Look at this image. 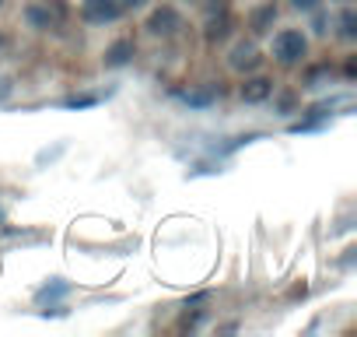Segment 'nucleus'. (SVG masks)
Returning a JSON list of instances; mask_svg holds the SVG:
<instances>
[{
    "mask_svg": "<svg viewBox=\"0 0 357 337\" xmlns=\"http://www.w3.org/2000/svg\"><path fill=\"white\" fill-rule=\"evenodd\" d=\"M277 18H280L277 0H259V4H252V8L245 11V29H249L252 39H266V36L273 32Z\"/></svg>",
    "mask_w": 357,
    "mask_h": 337,
    "instance_id": "0eeeda50",
    "label": "nucleus"
},
{
    "mask_svg": "<svg viewBox=\"0 0 357 337\" xmlns=\"http://www.w3.org/2000/svg\"><path fill=\"white\" fill-rule=\"evenodd\" d=\"M326 4H354V0H326Z\"/></svg>",
    "mask_w": 357,
    "mask_h": 337,
    "instance_id": "aec40b11",
    "label": "nucleus"
},
{
    "mask_svg": "<svg viewBox=\"0 0 357 337\" xmlns=\"http://www.w3.org/2000/svg\"><path fill=\"white\" fill-rule=\"evenodd\" d=\"M329 36L340 39L343 46L357 43V11H354V4H336L333 22H329Z\"/></svg>",
    "mask_w": 357,
    "mask_h": 337,
    "instance_id": "9d476101",
    "label": "nucleus"
},
{
    "mask_svg": "<svg viewBox=\"0 0 357 337\" xmlns=\"http://www.w3.org/2000/svg\"><path fill=\"white\" fill-rule=\"evenodd\" d=\"M305 18H308V39H326V36H329V22H333V15L326 11V4H319V8L308 11Z\"/></svg>",
    "mask_w": 357,
    "mask_h": 337,
    "instance_id": "4468645a",
    "label": "nucleus"
},
{
    "mask_svg": "<svg viewBox=\"0 0 357 337\" xmlns=\"http://www.w3.org/2000/svg\"><path fill=\"white\" fill-rule=\"evenodd\" d=\"M81 22L91 25V29H105V25H116L126 18L123 4L119 0H81V8H77Z\"/></svg>",
    "mask_w": 357,
    "mask_h": 337,
    "instance_id": "423d86ee",
    "label": "nucleus"
},
{
    "mask_svg": "<svg viewBox=\"0 0 357 337\" xmlns=\"http://www.w3.org/2000/svg\"><path fill=\"white\" fill-rule=\"evenodd\" d=\"M231 32H235L231 0H207L204 4V39H207V46L225 43Z\"/></svg>",
    "mask_w": 357,
    "mask_h": 337,
    "instance_id": "f03ea898",
    "label": "nucleus"
},
{
    "mask_svg": "<svg viewBox=\"0 0 357 337\" xmlns=\"http://www.w3.org/2000/svg\"><path fill=\"white\" fill-rule=\"evenodd\" d=\"M4 4H8V0H0V8H4Z\"/></svg>",
    "mask_w": 357,
    "mask_h": 337,
    "instance_id": "412c9836",
    "label": "nucleus"
},
{
    "mask_svg": "<svg viewBox=\"0 0 357 337\" xmlns=\"http://www.w3.org/2000/svg\"><path fill=\"white\" fill-rule=\"evenodd\" d=\"M95 102H102V95H81V99H67L63 106H67V109H88V106H95Z\"/></svg>",
    "mask_w": 357,
    "mask_h": 337,
    "instance_id": "f3484780",
    "label": "nucleus"
},
{
    "mask_svg": "<svg viewBox=\"0 0 357 337\" xmlns=\"http://www.w3.org/2000/svg\"><path fill=\"white\" fill-rule=\"evenodd\" d=\"M119 4H123L126 15H137V11H147L151 8V0H119Z\"/></svg>",
    "mask_w": 357,
    "mask_h": 337,
    "instance_id": "6ab92c4d",
    "label": "nucleus"
},
{
    "mask_svg": "<svg viewBox=\"0 0 357 337\" xmlns=\"http://www.w3.org/2000/svg\"><path fill=\"white\" fill-rule=\"evenodd\" d=\"M133 60H137V43L130 36H119L102 50V71H126Z\"/></svg>",
    "mask_w": 357,
    "mask_h": 337,
    "instance_id": "1a4fd4ad",
    "label": "nucleus"
},
{
    "mask_svg": "<svg viewBox=\"0 0 357 337\" xmlns=\"http://www.w3.org/2000/svg\"><path fill=\"white\" fill-rule=\"evenodd\" d=\"M270 102H273V113L284 116V120L294 116V113H301V92L298 88H273Z\"/></svg>",
    "mask_w": 357,
    "mask_h": 337,
    "instance_id": "ddd939ff",
    "label": "nucleus"
},
{
    "mask_svg": "<svg viewBox=\"0 0 357 337\" xmlns=\"http://www.w3.org/2000/svg\"><path fill=\"white\" fill-rule=\"evenodd\" d=\"M63 18H67V11L60 0H29L22 8V22L32 32H56L63 25Z\"/></svg>",
    "mask_w": 357,
    "mask_h": 337,
    "instance_id": "7ed1b4c3",
    "label": "nucleus"
},
{
    "mask_svg": "<svg viewBox=\"0 0 357 337\" xmlns=\"http://www.w3.org/2000/svg\"><path fill=\"white\" fill-rule=\"evenodd\" d=\"M263 64H266V53H263V46H259V39H235L231 43V50H228V71H235V74H252V71H263Z\"/></svg>",
    "mask_w": 357,
    "mask_h": 337,
    "instance_id": "39448f33",
    "label": "nucleus"
},
{
    "mask_svg": "<svg viewBox=\"0 0 357 337\" xmlns=\"http://www.w3.org/2000/svg\"><path fill=\"white\" fill-rule=\"evenodd\" d=\"M308 53H312V39H308L305 29L287 25V29L270 32V60H273L277 67L294 71V67H301V64L308 60Z\"/></svg>",
    "mask_w": 357,
    "mask_h": 337,
    "instance_id": "f257e3e1",
    "label": "nucleus"
},
{
    "mask_svg": "<svg viewBox=\"0 0 357 337\" xmlns=\"http://www.w3.org/2000/svg\"><path fill=\"white\" fill-rule=\"evenodd\" d=\"M319 4H326V0H287V8L298 11V15H308V11H315Z\"/></svg>",
    "mask_w": 357,
    "mask_h": 337,
    "instance_id": "dca6fc26",
    "label": "nucleus"
},
{
    "mask_svg": "<svg viewBox=\"0 0 357 337\" xmlns=\"http://www.w3.org/2000/svg\"><path fill=\"white\" fill-rule=\"evenodd\" d=\"M273 88H277V81H273V78H266V74L252 71V74H242V85H238V99H242L245 106H263V102H270Z\"/></svg>",
    "mask_w": 357,
    "mask_h": 337,
    "instance_id": "6e6552de",
    "label": "nucleus"
},
{
    "mask_svg": "<svg viewBox=\"0 0 357 337\" xmlns=\"http://www.w3.org/2000/svg\"><path fill=\"white\" fill-rule=\"evenodd\" d=\"M221 95H225V92H221V85L204 81V85H193V88H186V92H178V102L190 106L193 113H204V109L218 106V99H221Z\"/></svg>",
    "mask_w": 357,
    "mask_h": 337,
    "instance_id": "9b49d317",
    "label": "nucleus"
},
{
    "mask_svg": "<svg viewBox=\"0 0 357 337\" xmlns=\"http://www.w3.org/2000/svg\"><path fill=\"white\" fill-rule=\"evenodd\" d=\"M70 292V285L63 281V278H53L50 285H43L39 292H36V302H53V299H63Z\"/></svg>",
    "mask_w": 357,
    "mask_h": 337,
    "instance_id": "2eb2a0df",
    "label": "nucleus"
},
{
    "mask_svg": "<svg viewBox=\"0 0 357 337\" xmlns=\"http://www.w3.org/2000/svg\"><path fill=\"white\" fill-rule=\"evenodd\" d=\"M183 29H186V15L178 11L175 4H158V8H151L147 18H144V32H147L151 39H175Z\"/></svg>",
    "mask_w": 357,
    "mask_h": 337,
    "instance_id": "20e7f679",
    "label": "nucleus"
},
{
    "mask_svg": "<svg viewBox=\"0 0 357 337\" xmlns=\"http://www.w3.org/2000/svg\"><path fill=\"white\" fill-rule=\"evenodd\" d=\"M11 92H15V78L11 74H0V106L11 99Z\"/></svg>",
    "mask_w": 357,
    "mask_h": 337,
    "instance_id": "a211bd4d",
    "label": "nucleus"
},
{
    "mask_svg": "<svg viewBox=\"0 0 357 337\" xmlns=\"http://www.w3.org/2000/svg\"><path fill=\"white\" fill-rule=\"evenodd\" d=\"M308 64V60H305ZM336 81V71H333V64L329 60H319V64H308L305 71H301V88L298 92H322V88H329Z\"/></svg>",
    "mask_w": 357,
    "mask_h": 337,
    "instance_id": "f8f14e48",
    "label": "nucleus"
}]
</instances>
